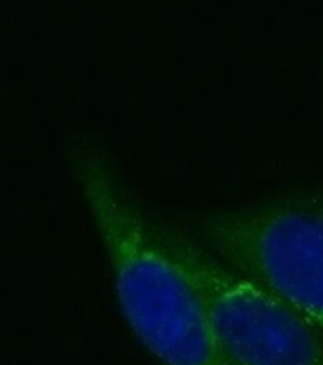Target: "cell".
Masks as SVG:
<instances>
[{
	"label": "cell",
	"instance_id": "cell-1",
	"mask_svg": "<svg viewBox=\"0 0 323 365\" xmlns=\"http://www.w3.org/2000/svg\"><path fill=\"white\" fill-rule=\"evenodd\" d=\"M67 160L107 257L122 318L137 341L164 365H236L193 278L165 247L113 156L99 143L80 139Z\"/></svg>",
	"mask_w": 323,
	"mask_h": 365
},
{
	"label": "cell",
	"instance_id": "cell-2",
	"mask_svg": "<svg viewBox=\"0 0 323 365\" xmlns=\"http://www.w3.org/2000/svg\"><path fill=\"white\" fill-rule=\"evenodd\" d=\"M177 225L284 301L323 341V198L282 196Z\"/></svg>",
	"mask_w": 323,
	"mask_h": 365
},
{
	"label": "cell",
	"instance_id": "cell-3",
	"mask_svg": "<svg viewBox=\"0 0 323 365\" xmlns=\"http://www.w3.org/2000/svg\"><path fill=\"white\" fill-rule=\"evenodd\" d=\"M160 238L193 278L236 365H323V341L272 291L217 259L177 221L154 217Z\"/></svg>",
	"mask_w": 323,
	"mask_h": 365
}]
</instances>
